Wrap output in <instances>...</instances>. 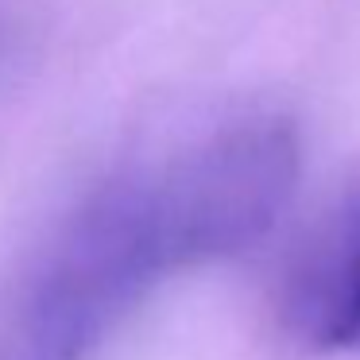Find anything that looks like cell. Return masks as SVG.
<instances>
[{
    "label": "cell",
    "instance_id": "6da1fadb",
    "mask_svg": "<svg viewBox=\"0 0 360 360\" xmlns=\"http://www.w3.org/2000/svg\"><path fill=\"white\" fill-rule=\"evenodd\" d=\"M295 179L298 132L264 109L136 148L0 283V360H94L167 279L256 244Z\"/></svg>",
    "mask_w": 360,
    "mask_h": 360
},
{
    "label": "cell",
    "instance_id": "7a4b0ae2",
    "mask_svg": "<svg viewBox=\"0 0 360 360\" xmlns=\"http://www.w3.org/2000/svg\"><path fill=\"white\" fill-rule=\"evenodd\" d=\"M279 314L290 337L318 352L360 349V186L295 248L279 283Z\"/></svg>",
    "mask_w": 360,
    "mask_h": 360
}]
</instances>
